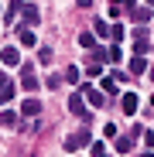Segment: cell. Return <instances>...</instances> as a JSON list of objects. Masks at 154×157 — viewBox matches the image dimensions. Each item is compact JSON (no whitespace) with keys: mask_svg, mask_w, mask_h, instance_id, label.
<instances>
[{"mask_svg":"<svg viewBox=\"0 0 154 157\" xmlns=\"http://www.w3.org/2000/svg\"><path fill=\"white\" fill-rule=\"evenodd\" d=\"M99 157H106V154H99Z\"/></svg>","mask_w":154,"mask_h":157,"instance_id":"cell-30","label":"cell"},{"mask_svg":"<svg viewBox=\"0 0 154 157\" xmlns=\"http://www.w3.org/2000/svg\"><path fill=\"white\" fill-rule=\"evenodd\" d=\"M21 17H24V24H28V28H38V21H41V14H38V7H28V4L21 7Z\"/></svg>","mask_w":154,"mask_h":157,"instance_id":"cell-7","label":"cell"},{"mask_svg":"<svg viewBox=\"0 0 154 157\" xmlns=\"http://www.w3.org/2000/svg\"><path fill=\"white\" fill-rule=\"evenodd\" d=\"M147 75H151V82H154V65H151V68H147Z\"/></svg>","mask_w":154,"mask_h":157,"instance_id":"cell-28","label":"cell"},{"mask_svg":"<svg viewBox=\"0 0 154 157\" xmlns=\"http://www.w3.org/2000/svg\"><path fill=\"white\" fill-rule=\"evenodd\" d=\"M75 4H79V7H93V0H75Z\"/></svg>","mask_w":154,"mask_h":157,"instance_id":"cell-27","label":"cell"},{"mask_svg":"<svg viewBox=\"0 0 154 157\" xmlns=\"http://www.w3.org/2000/svg\"><path fill=\"white\" fill-rule=\"evenodd\" d=\"M21 86L28 89V92H38V75H34V68H31V65H24V75H21Z\"/></svg>","mask_w":154,"mask_h":157,"instance_id":"cell-4","label":"cell"},{"mask_svg":"<svg viewBox=\"0 0 154 157\" xmlns=\"http://www.w3.org/2000/svg\"><path fill=\"white\" fill-rule=\"evenodd\" d=\"M86 72H89V78H96V75H99V72H103V68H99V62H93V65H89V68H86Z\"/></svg>","mask_w":154,"mask_h":157,"instance_id":"cell-25","label":"cell"},{"mask_svg":"<svg viewBox=\"0 0 154 157\" xmlns=\"http://www.w3.org/2000/svg\"><path fill=\"white\" fill-rule=\"evenodd\" d=\"M110 34H113V41H123V34H127V31L120 28V24H113V31H110Z\"/></svg>","mask_w":154,"mask_h":157,"instance_id":"cell-21","label":"cell"},{"mask_svg":"<svg viewBox=\"0 0 154 157\" xmlns=\"http://www.w3.org/2000/svg\"><path fill=\"white\" fill-rule=\"evenodd\" d=\"M79 44H82V48H93V44H96V38H93V34H89V31H86V34H82V38H79Z\"/></svg>","mask_w":154,"mask_h":157,"instance_id":"cell-19","label":"cell"},{"mask_svg":"<svg viewBox=\"0 0 154 157\" xmlns=\"http://www.w3.org/2000/svg\"><path fill=\"white\" fill-rule=\"evenodd\" d=\"M134 140H137L134 133H127V137H116V150H120V154H127V150L134 147Z\"/></svg>","mask_w":154,"mask_h":157,"instance_id":"cell-10","label":"cell"},{"mask_svg":"<svg viewBox=\"0 0 154 157\" xmlns=\"http://www.w3.org/2000/svg\"><path fill=\"white\" fill-rule=\"evenodd\" d=\"M38 113H41V99L31 96V99H24V102H21V116H38Z\"/></svg>","mask_w":154,"mask_h":157,"instance_id":"cell-6","label":"cell"},{"mask_svg":"<svg viewBox=\"0 0 154 157\" xmlns=\"http://www.w3.org/2000/svg\"><path fill=\"white\" fill-rule=\"evenodd\" d=\"M17 38H21V44H28V48H34V44H38V41H34V31H31V28H21V31H17Z\"/></svg>","mask_w":154,"mask_h":157,"instance_id":"cell-9","label":"cell"},{"mask_svg":"<svg viewBox=\"0 0 154 157\" xmlns=\"http://www.w3.org/2000/svg\"><path fill=\"white\" fill-rule=\"evenodd\" d=\"M82 96L89 99V106H93V109H99L103 102H106V92H99V89H89V86L82 89Z\"/></svg>","mask_w":154,"mask_h":157,"instance_id":"cell-5","label":"cell"},{"mask_svg":"<svg viewBox=\"0 0 154 157\" xmlns=\"http://www.w3.org/2000/svg\"><path fill=\"white\" fill-rule=\"evenodd\" d=\"M62 78H65V75H48V89H58Z\"/></svg>","mask_w":154,"mask_h":157,"instance_id":"cell-20","label":"cell"},{"mask_svg":"<svg viewBox=\"0 0 154 157\" xmlns=\"http://www.w3.org/2000/svg\"><path fill=\"white\" fill-rule=\"evenodd\" d=\"M147 68H151V65L144 62V55H137V58H130V72H137V75H144Z\"/></svg>","mask_w":154,"mask_h":157,"instance_id":"cell-11","label":"cell"},{"mask_svg":"<svg viewBox=\"0 0 154 157\" xmlns=\"http://www.w3.org/2000/svg\"><path fill=\"white\" fill-rule=\"evenodd\" d=\"M120 106H123V113H127V116H134L140 102H137V96H134V92H123V99H120Z\"/></svg>","mask_w":154,"mask_h":157,"instance_id":"cell-8","label":"cell"},{"mask_svg":"<svg viewBox=\"0 0 154 157\" xmlns=\"http://www.w3.org/2000/svg\"><path fill=\"white\" fill-rule=\"evenodd\" d=\"M10 82V78H7V72H0V92H4V86Z\"/></svg>","mask_w":154,"mask_h":157,"instance_id":"cell-26","label":"cell"},{"mask_svg":"<svg viewBox=\"0 0 154 157\" xmlns=\"http://www.w3.org/2000/svg\"><path fill=\"white\" fill-rule=\"evenodd\" d=\"M93 28H96V34H110V31H113V28H106V24H103V21H96Z\"/></svg>","mask_w":154,"mask_h":157,"instance_id":"cell-22","label":"cell"},{"mask_svg":"<svg viewBox=\"0 0 154 157\" xmlns=\"http://www.w3.org/2000/svg\"><path fill=\"white\" fill-rule=\"evenodd\" d=\"M120 58H123V55H120V48L113 44V48H110V62H116V65H120Z\"/></svg>","mask_w":154,"mask_h":157,"instance_id":"cell-24","label":"cell"},{"mask_svg":"<svg viewBox=\"0 0 154 157\" xmlns=\"http://www.w3.org/2000/svg\"><path fill=\"white\" fill-rule=\"evenodd\" d=\"M14 92H17V86H14V82H7V86H4V92H0V102H10V99H14Z\"/></svg>","mask_w":154,"mask_h":157,"instance_id":"cell-14","label":"cell"},{"mask_svg":"<svg viewBox=\"0 0 154 157\" xmlns=\"http://www.w3.org/2000/svg\"><path fill=\"white\" fill-rule=\"evenodd\" d=\"M89 55H93V62H103V58H106V51H103L99 44H93V48H89Z\"/></svg>","mask_w":154,"mask_h":157,"instance_id":"cell-16","label":"cell"},{"mask_svg":"<svg viewBox=\"0 0 154 157\" xmlns=\"http://www.w3.org/2000/svg\"><path fill=\"white\" fill-rule=\"evenodd\" d=\"M151 17H154V14H151L147 7H144V10H134V21H137V24H147Z\"/></svg>","mask_w":154,"mask_h":157,"instance_id":"cell-15","label":"cell"},{"mask_svg":"<svg viewBox=\"0 0 154 157\" xmlns=\"http://www.w3.org/2000/svg\"><path fill=\"white\" fill-rule=\"evenodd\" d=\"M140 157H154V150H144V154H140Z\"/></svg>","mask_w":154,"mask_h":157,"instance_id":"cell-29","label":"cell"},{"mask_svg":"<svg viewBox=\"0 0 154 157\" xmlns=\"http://www.w3.org/2000/svg\"><path fill=\"white\" fill-rule=\"evenodd\" d=\"M82 144H89V126H82V130H79V133H72V137H69V140H65L62 147H65V150L72 154V150H79Z\"/></svg>","mask_w":154,"mask_h":157,"instance_id":"cell-1","label":"cell"},{"mask_svg":"<svg viewBox=\"0 0 154 157\" xmlns=\"http://www.w3.org/2000/svg\"><path fill=\"white\" fill-rule=\"evenodd\" d=\"M0 62H4L7 68H17V65H21V51H17L14 44H7L4 51H0Z\"/></svg>","mask_w":154,"mask_h":157,"instance_id":"cell-3","label":"cell"},{"mask_svg":"<svg viewBox=\"0 0 154 157\" xmlns=\"http://www.w3.org/2000/svg\"><path fill=\"white\" fill-rule=\"evenodd\" d=\"M120 10H123V0H113L110 4V17H120Z\"/></svg>","mask_w":154,"mask_h":157,"instance_id":"cell-18","label":"cell"},{"mask_svg":"<svg viewBox=\"0 0 154 157\" xmlns=\"http://www.w3.org/2000/svg\"><path fill=\"white\" fill-rule=\"evenodd\" d=\"M103 92H106V96L116 92V78H103Z\"/></svg>","mask_w":154,"mask_h":157,"instance_id":"cell-17","label":"cell"},{"mask_svg":"<svg viewBox=\"0 0 154 157\" xmlns=\"http://www.w3.org/2000/svg\"><path fill=\"white\" fill-rule=\"evenodd\" d=\"M79 78H82V68H75V65H69V68H65V82H69V86H75Z\"/></svg>","mask_w":154,"mask_h":157,"instance_id":"cell-12","label":"cell"},{"mask_svg":"<svg viewBox=\"0 0 154 157\" xmlns=\"http://www.w3.org/2000/svg\"><path fill=\"white\" fill-rule=\"evenodd\" d=\"M38 58H41V62L48 65V62H51V48H41V51H38Z\"/></svg>","mask_w":154,"mask_h":157,"instance_id":"cell-23","label":"cell"},{"mask_svg":"<svg viewBox=\"0 0 154 157\" xmlns=\"http://www.w3.org/2000/svg\"><path fill=\"white\" fill-rule=\"evenodd\" d=\"M69 113L72 116H86V96L82 92H72L69 96Z\"/></svg>","mask_w":154,"mask_h":157,"instance_id":"cell-2","label":"cell"},{"mask_svg":"<svg viewBox=\"0 0 154 157\" xmlns=\"http://www.w3.org/2000/svg\"><path fill=\"white\" fill-rule=\"evenodd\" d=\"M14 123H17V113H14V109H4V113H0V126H7V130H10Z\"/></svg>","mask_w":154,"mask_h":157,"instance_id":"cell-13","label":"cell"}]
</instances>
